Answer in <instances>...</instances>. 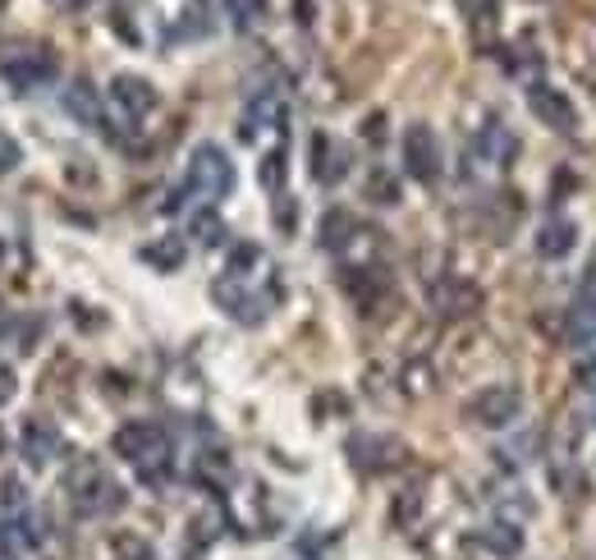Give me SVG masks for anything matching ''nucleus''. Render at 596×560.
<instances>
[{"mask_svg": "<svg viewBox=\"0 0 596 560\" xmlns=\"http://www.w3.org/2000/svg\"><path fill=\"white\" fill-rule=\"evenodd\" d=\"M266 271H275V267H262L253 276H230V271L216 276L211 299L226 308V318H234L243 326H258L275 313V303L285 290H280V276H266Z\"/></svg>", "mask_w": 596, "mask_h": 560, "instance_id": "nucleus-1", "label": "nucleus"}, {"mask_svg": "<svg viewBox=\"0 0 596 560\" xmlns=\"http://www.w3.org/2000/svg\"><path fill=\"white\" fill-rule=\"evenodd\" d=\"M230 189H234V162L226 157V147H216V143H198L194 147V157H188V175H184V189L166 203L170 211H179V207H188V203H202V207H211V203H221V198H230Z\"/></svg>", "mask_w": 596, "mask_h": 560, "instance_id": "nucleus-2", "label": "nucleus"}, {"mask_svg": "<svg viewBox=\"0 0 596 560\" xmlns=\"http://www.w3.org/2000/svg\"><path fill=\"white\" fill-rule=\"evenodd\" d=\"M111 446H115L119 459L134 464L147 487H161L170 478V432L161 423H147V418L143 423H124L111 437Z\"/></svg>", "mask_w": 596, "mask_h": 560, "instance_id": "nucleus-3", "label": "nucleus"}, {"mask_svg": "<svg viewBox=\"0 0 596 560\" xmlns=\"http://www.w3.org/2000/svg\"><path fill=\"white\" fill-rule=\"evenodd\" d=\"M65 491L79 515L87 519H102V515H115L124 506V487L102 469L92 455H79L70 469H65Z\"/></svg>", "mask_w": 596, "mask_h": 560, "instance_id": "nucleus-4", "label": "nucleus"}, {"mask_svg": "<svg viewBox=\"0 0 596 560\" xmlns=\"http://www.w3.org/2000/svg\"><path fill=\"white\" fill-rule=\"evenodd\" d=\"M463 418H468V423H478V427H491V432L514 427V423L523 418V391H519V386H510V382H500V386H482L478 395H468Z\"/></svg>", "mask_w": 596, "mask_h": 560, "instance_id": "nucleus-5", "label": "nucleus"}, {"mask_svg": "<svg viewBox=\"0 0 596 560\" xmlns=\"http://www.w3.org/2000/svg\"><path fill=\"white\" fill-rule=\"evenodd\" d=\"M399 152H404V170H409L418 184H436L446 170V157H441V138H436L431 124H409L399 138Z\"/></svg>", "mask_w": 596, "mask_h": 560, "instance_id": "nucleus-6", "label": "nucleus"}, {"mask_svg": "<svg viewBox=\"0 0 596 560\" xmlns=\"http://www.w3.org/2000/svg\"><path fill=\"white\" fill-rule=\"evenodd\" d=\"M0 74L14 83V92H33L55 79V55L46 46H10L0 55Z\"/></svg>", "mask_w": 596, "mask_h": 560, "instance_id": "nucleus-7", "label": "nucleus"}, {"mask_svg": "<svg viewBox=\"0 0 596 560\" xmlns=\"http://www.w3.org/2000/svg\"><path fill=\"white\" fill-rule=\"evenodd\" d=\"M285 97H280L275 87H262V92H253L248 97V106H243V115H239V138L243 143H258L262 134H285Z\"/></svg>", "mask_w": 596, "mask_h": 560, "instance_id": "nucleus-8", "label": "nucleus"}, {"mask_svg": "<svg viewBox=\"0 0 596 560\" xmlns=\"http://www.w3.org/2000/svg\"><path fill=\"white\" fill-rule=\"evenodd\" d=\"M42 542V523L28 510H10L0 519V560H28Z\"/></svg>", "mask_w": 596, "mask_h": 560, "instance_id": "nucleus-9", "label": "nucleus"}, {"mask_svg": "<svg viewBox=\"0 0 596 560\" xmlns=\"http://www.w3.org/2000/svg\"><path fill=\"white\" fill-rule=\"evenodd\" d=\"M349 459H354V469H363V474H386V469H395V464L404 459V446L395 437L358 432V437L349 442Z\"/></svg>", "mask_w": 596, "mask_h": 560, "instance_id": "nucleus-10", "label": "nucleus"}, {"mask_svg": "<svg viewBox=\"0 0 596 560\" xmlns=\"http://www.w3.org/2000/svg\"><path fill=\"white\" fill-rule=\"evenodd\" d=\"M19 450H23V459L33 464V469H46V464L65 450V437H60V427L55 423H46V418H28L23 427H19Z\"/></svg>", "mask_w": 596, "mask_h": 560, "instance_id": "nucleus-11", "label": "nucleus"}, {"mask_svg": "<svg viewBox=\"0 0 596 560\" xmlns=\"http://www.w3.org/2000/svg\"><path fill=\"white\" fill-rule=\"evenodd\" d=\"M527 111L537 115L542 124H551V129H560V134H569L574 120H578L574 102L564 97L560 87H551V83H532V87H527Z\"/></svg>", "mask_w": 596, "mask_h": 560, "instance_id": "nucleus-12", "label": "nucleus"}, {"mask_svg": "<svg viewBox=\"0 0 596 560\" xmlns=\"http://www.w3.org/2000/svg\"><path fill=\"white\" fill-rule=\"evenodd\" d=\"M339 286L363 308V313H376V303L390 294V276H386V267H344Z\"/></svg>", "mask_w": 596, "mask_h": 560, "instance_id": "nucleus-13", "label": "nucleus"}, {"mask_svg": "<svg viewBox=\"0 0 596 560\" xmlns=\"http://www.w3.org/2000/svg\"><path fill=\"white\" fill-rule=\"evenodd\" d=\"M111 102H115V111L124 115V120H143L147 111H156V87L147 83V79H138V74H115L111 79Z\"/></svg>", "mask_w": 596, "mask_h": 560, "instance_id": "nucleus-14", "label": "nucleus"}, {"mask_svg": "<svg viewBox=\"0 0 596 560\" xmlns=\"http://www.w3.org/2000/svg\"><path fill=\"white\" fill-rule=\"evenodd\" d=\"M349 147H344L339 138H331V134H312V179L317 184H339L344 175H349Z\"/></svg>", "mask_w": 596, "mask_h": 560, "instance_id": "nucleus-15", "label": "nucleus"}, {"mask_svg": "<svg viewBox=\"0 0 596 560\" xmlns=\"http://www.w3.org/2000/svg\"><path fill=\"white\" fill-rule=\"evenodd\" d=\"M478 303H482V294L468 286V280H436L431 286V308L441 318H468V313H478Z\"/></svg>", "mask_w": 596, "mask_h": 560, "instance_id": "nucleus-16", "label": "nucleus"}, {"mask_svg": "<svg viewBox=\"0 0 596 560\" xmlns=\"http://www.w3.org/2000/svg\"><path fill=\"white\" fill-rule=\"evenodd\" d=\"M473 157L495 166V170H505L514 157H519V134L505 129V124H487V129L473 138Z\"/></svg>", "mask_w": 596, "mask_h": 560, "instance_id": "nucleus-17", "label": "nucleus"}, {"mask_svg": "<svg viewBox=\"0 0 596 560\" xmlns=\"http://www.w3.org/2000/svg\"><path fill=\"white\" fill-rule=\"evenodd\" d=\"M574 243H578V226L569 221V216H546V221L537 226V253L542 258H564V253H574Z\"/></svg>", "mask_w": 596, "mask_h": 560, "instance_id": "nucleus-18", "label": "nucleus"}, {"mask_svg": "<svg viewBox=\"0 0 596 560\" xmlns=\"http://www.w3.org/2000/svg\"><path fill=\"white\" fill-rule=\"evenodd\" d=\"M65 111L79 120V124H87V129H102L106 124V111H102V97H97V87H92L87 79H74L70 87H65Z\"/></svg>", "mask_w": 596, "mask_h": 560, "instance_id": "nucleus-19", "label": "nucleus"}, {"mask_svg": "<svg viewBox=\"0 0 596 560\" xmlns=\"http://www.w3.org/2000/svg\"><path fill=\"white\" fill-rule=\"evenodd\" d=\"M358 221L344 207H331L326 216H322V226H317V243L326 248V253H344L349 243H358Z\"/></svg>", "mask_w": 596, "mask_h": 560, "instance_id": "nucleus-20", "label": "nucleus"}, {"mask_svg": "<svg viewBox=\"0 0 596 560\" xmlns=\"http://www.w3.org/2000/svg\"><path fill=\"white\" fill-rule=\"evenodd\" d=\"M564 331H569V345H596V294L578 290V299L569 303V313H564Z\"/></svg>", "mask_w": 596, "mask_h": 560, "instance_id": "nucleus-21", "label": "nucleus"}, {"mask_svg": "<svg viewBox=\"0 0 596 560\" xmlns=\"http://www.w3.org/2000/svg\"><path fill=\"white\" fill-rule=\"evenodd\" d=\"M138 258H143L151 271H179V267H184V258H188V248H184V239H179V235H161V239L143 243V248H138Z\"/></svg>", "mask_w": 596, "mask_h": 560, "instance_id": "nucleus-22", "label": "nucleus"}, {"mask_svg": "<svg viewBox=\"0 0 596 560\" xmlns=\"http://www.w3.org/2000/svg\"><path fill=\"white\" fill-rule=\"evenodd\" d=\"M478 542H482L491 556H519V551H523V533H519L510 519H495V523L478 528Z\"/></svg>", "mask_w": 596, "mask_h": 560, "instance_id": "nucleus-23", "label": "nucleus"}, {"mask_svg": "<svg viewBox=\"0 0 596 560\" xmlns=\"http://www.w3.org/2000/svg\"><path fill=\"white\" fill-rule=\"evenodd\" d=\"M495 10H500V0H463V14H468V28H473L478 46L495 42Z\"/></svg>", "mask_w": 596, "mask_h": 560, "instance_id": "nucleus-24", "label": "nucleus"}, {"mask_svg": "<svg viewBox=\"0 0 596 560\" xmlns=\"http://www.w3.org/2000/svg\"><path fill=\"white\" fill-rule=\"evenodd\" d=\"M198 478H202L211 491L230 487V478H234V464H230V455H226V450H202V455H198Z\"/></svg>", "mask_w": 596, "mask_h": 560, "instance_id": "nucleus-25", "label": "nucleus"}, {"mask_svg": "<svg viewBox=\"0 0 596 560\" xmlns=\"http://www.w3.org/2000/svg\"><path fill=\"white\" fill-rule=\"evenodd\" d=\"M188 235H194L202 248H216V243H226V221L211 207H198L194 221H188Z\"/></svg>", "mask_w": 596, "mask_h": 560, "instance_id": "nucleus-26", "label": "nucleus"}, {"mask_svg": "<svg viewBox=\"0 0 596 560\" xmlns=\"http://www.w3.org/2000/svg\"><path fill=\"white\" fill-rule=\"evenodd\" d=\"M367 198L381 203V207H395V203H399V179H395L390 170H372V175H367Z\"/></svg>", "mask_w": 596, "mask_h": 560, "instance_id": "nucleus-27", "label": "nucleus"}, {"mask_svg": "<svg viewBox=\"0 0 596 560\" xmlns=\"http://www.w3.org/2000/svg\"><path fill=\"white\" fill-rule=\"evenodd\" d=\"M285 152H266V157H262V170H258V179H262V189H271V194H280V189H285Z\"/></svg>", "mask_w": 596, "mask_h": 560, "instance_id": "nucleus-28", "label": "nucleus"}, {"mask_svg": "<svg viewBox=\"0 0 596 560\" xmlns=\"http://www.w3.org/2000/svg\"><path fill=\"white\" fill-rule=\"evenodd\" d=\"M431 386H436V372H431L427 359H418V363L404 367V391H409V395H427Z\"/></svg>", "mask_w": 596, "mask_h": 560, "instance_id": "nucleus-29", "label": "nucleus"}, {"mask_svg": "<svg viewBox=\"0 0 596 560\" xmlns=\"http://www.w3.org/2000/svg\"><path fill=\"white\" fill-rule=\"evenodd\" d=\"M418 510H422V491H418V487H404V491H399V501H395V510H390L395 528H409Z\"/></svg>", "mask_w": 596, "mask_h": 560, "instance_id": "nucleus-30", "label": "nucleus"}, {"mask_svg": "<svg viewBox=\"0 0 596 560\" xmlns=\"http://www.w3.org/2000/svg\"><path fill=\"white\" fill-rule=\"evenodd\" d=\"M226 10L234 19V28H253L262 19V0H226Z\"/></svg>", "mask_w": 596, "mask_h": 560, "instance_id": "nucleus-31", "label": "nucleus"}, {"mask_svg": "<svg viewBox=\"0 0 596 560\" xmlns=\"http://www.w3.org/2000/svg\"><path fill=\"white\" fill-rule=\"evenodd\" d=\"M111 547H115V560H151V547H147L143 538H134V533L115 538Z\"/></svg>", "mask_w": 596, "mask_h": 560, "instance_id": "nucleus-32", "label": "nucleus"}, {"mask_svg": "<svg viewBox=\"0 0 596 560\" xmlns=\"http://www.w3.org/2000/svg\"><path fill=\"white\" fill-rule=\"evenodd\" d=\"M23 162V152H19V143L10 138V134H0V175H10L14 166Z\"/></svg>", "mask_w": 596, "mask_h": 560, "instance_id": "nucleus-33", "label": "nucleus"}, {"mask_svg": "<svg viewBox=\"0 0 596 560\" xmlns=\"http://www.w3.org/2000/svg\"><path fill=\"white\" fill-rule=\"evenodd\" d=\"M6 496H0V501H6V515L10 510H28V496H23V483H14V478H6V487H0Z\"/></svg>", "mask_w": 596, "mask_h": 560, "instance_id": "nucleus-34", "label": "nucleus"}, {"mask_svg": "<svg viewBox=\"0 0 596 560\" xmlns=\"http://www.w3.org/2000/svg\"><path fill=\"white\" fill-rule=\"evenodd\" d=\"M14 391H19V377H14V367L0 359V404H10L14 400Z\"/></svg>", "mask_w": 596, "mask_h": 560, "instance_id": "nucleus-35", "label": "nucleus"}, {"mask_svg": "<svg viewBox=\"0 0 596 560\" xmlns=\"http://www.w3.org/2000/svg\"><path fill=\"white\" fill-rule=\"evenodd\" d=\"M275 221H280V226H285V230H294V203H290L285 194H280V207H275Z\"/></svg>", "mask_w": 596, "mask_h": 560, "instance_id": "nucleus-36", "label": "nucleus"}, {"mask_svg": "<svg viewBox=\"0 0 596 560\" xmlns=\"http://www.w3.org/2000/svg\"><path fill=\"white\" fill-rule=\"evenodd\" d=\"M578 290L596 294V248H592V258H587V271H583V286H578Z\"/></svg>", "mask_w": 596, "mask_h": 560, "instance_id": "nucleus-37", "label": "nucleus"}, {"mask_svg": "<svg viewBox=\"0 0 596 560\" xmlns=\"http://www.w3.org/2000/svg\"><path fill=\"white\" fill-rule=\"evenodd\" d=\"M10 322H14V313H10V308H6V299H0V335L10 331Z\"/></svg>", "mask_w": 596, "mask_h": 560, "instance_id": "nucleus-38", "label": "nucleus"}, {"mask_svg": "<svg viewBox=\"0 0 596 560\" xmlns=\"http://www.w3.org/2000/svg\"><path fill=\"white\" fill-rule=\"evenodd\" d=\"M51 6H55V10H83L87 0H51Z\"/></svg>", "mask_w": 596, "mask_h": 560, "instance_id": "nucleus-39", "label": "nucleus"}, {"mask_svg": "<svg viewBox=\"0 0 596 560\" xmlns=\"http://www.w3.org/2000/svg\"><path fill=\"white\" fill-rule=\"evenodd\" d=\"M0 10H6V0H0Z\"/></svg>", "mask_w": 596, "mask_h": 560, "instance_id": "nucleus-40", "label": "nucleus"}]
</instances>
